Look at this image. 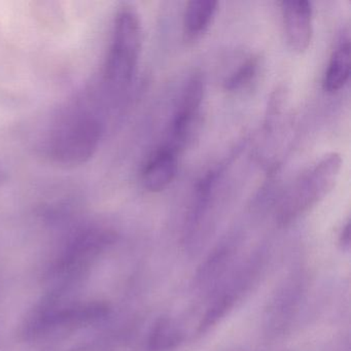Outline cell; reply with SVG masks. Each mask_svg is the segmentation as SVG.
<instances>
[{
    "label": "cell",
    "mask_w": 351,
    "mask_h": 351,
    "mask_svg": "<svg viewBox=\"0 0 351 351\" xmlns=\"http://www.w3.org/2000/svg\"><path fill=\"white\" fill-rule=\"evenodd\" d=\"M184 341V332L178 322L163 316L156 320L147 337L149 351H173Z\"/></svg>",
    "instance_id": "12"
},
{
    "label": "cell",
    "mask_w": 351,
    "mask_h": 351,
    "mask_svg": "<svg viewBox=\"0 0 351 351\" xmlns=\"http://www.w3.org/2000/svg\"><path fill=\"white\" fill-rule=\"evenodd\" d=\"M339 242L343 250H349L350 248V223L349 221H346L341 230L340 236H339Z\"/></svg>",
    "instance_id": "14"
},
{
    "label": "cell",
    "mask_w": 351,
    "mask_h": 351,
    "mask_svg": "<svg viewBox=\"0 0 351 351\" xmlns=\"http://www.w3.org/2000/svg\"><path fill=\"white\" fill-rule=\"evenodd\" d=\"M287 44L295 52L309 48L313 34V11L307 0H289L281 3Z\"/></svg>",
    "instance_id": "7"
},
{
    "label": "cell",
    "mask_w": 351,
    "mask_h": 351,
    "mask_svg": "<svg viewBox=\"0 0 351 351\" xmlns=\"http://www.w3.org/2000/svg\"><path fill=\"white\" fill-rule=\"evenodd\" d=\"M305 280L301 275L287 278L275 291L265 311L267 334L278 336L291 326L305 295Z\"/></svg>",
    "instance_id": "4"
},
{
    "label": "cell",
    "mask_w": 351,
    "mask_h": 351,
    "mask_svg": "<svg viewBox=\"0 0 351 351\" xmlns=\"http://www.w3.org/2000/svg\"><path fill=\"white\" fill-rule=\"evenodd\" d=\"M238 252V242L227 239L217 244L201 263L196 273L197 287L203 291L213 293L227 278Z\"/></svg>",
    "instance_id": "6"
},
{
    "label": "cell",
    "mask_w": 351,
    "mask_h": 351,
    "mask_svg": "<svg viewBox=\"0 0 351 351\" xmlns=\"http://www.w3.org/2000/svg\"><path fill=\"white\" fill-rule=\"evenodd\" d=\"M350 40L343 38L332 51L324 75L322 87L328 93L342 89L350 77Z\"/></svg>",
    "instance_id": "10"
},
{
    "label": "cell",
    "mask_w": 351,
    "mask_h": 351,
    "mask_svg": "<svg viewBox=\"0 0 351 351\" xmlns=\"http://www.w3.org/2000/svg\"><path fill=\"white\" fill-rule=\"evenodd\" d=\"M219 3L215 0H192L184 13V34L188 40H194L206 32L217 11Z\"/></svg>",
    "instance_id": "11"
},
{
    "label": "cell",
    "mask_w": 351,
    "mask_h": 351,
    "mask_svg": "<svg viewBox=\"0 0 351 351\" xmlns=\"http://www.w3.org/2000/svg\"><path fill=\"white\" fill-rule=\"evenodd\" d=\"M178 172V152L170 145L160 147L147 160L141 173L143 186L149 192L164 190Z\"/></svg>",
    "instance_id": "9"
},
{
    "label": "cell",
    "mask_w": 351,
    "mask_h": 351,
    "mask_svg": "<svg viewBox=\"0 0 351 351\" xmlns=\"http://www.w3.org/2000/svg\"><path fill=\"white\" fill-rule=\"evenodd\" d=\"M258 57H250L225 80L223 87L229 91L241 89L254 79L258 69Z\"/></svg>",
    "instance_id": "13"
},
{
    "label": "cell",
    "mask_w": 351,
    "mask_h": 351,
    "mask_svg": "<svg viewBox=\"0 0 351 351\" xmlns=\"http://www.w3.org/2000/svg\"><path fill=\"white\" fill-rule=\"evenodd\" d=\"M203 95L204 85L202 77L199 75H193L186 83L171 127V143L168 145L178 153V149L188 145L194 135L199 123Z\"/></svg>",
    "instance_id": "5"
},
{
    "label": "cell",
    "mask_w": 351,
    "mask_h": 351,
    "mask_svg": "<svg viewBox=\"0 0 351 351\" xmlns=\"http://www.w3.org/2000/svg\"><path fill=\"white\" fill-rule=\"evenodd\" d=\"M102 124L95 112L77 110L59 123L53 132L49 152L63 165L85 163L97 149Z\"/></svg>",
    "instance_id": "3"
},
{
    "label": "cell",
    "mask_w": 351,
    "mask_h": 351,
    "mask_svg": "<svg viewBox=\"0 0 351 351\" xmlns=\"http://www.w3.org/2000/svg\"><path fill=\"white\" fill-rule=\"evenodd\" d=\"M108 307L104 303L77 304L59 309L48 310L40 315L38 328H53L58 326H75L89 324L106 317Z\"/></svg>",
    "instance_id": "8"
},
{
    "label": "cell",
    "mask_w": 351,
    "mask_h": 351,
    "mask_svg": "<svg viewBox=\"0 0 351 351\" xmlns=\"http://www.w3.org/2000/svg\"><path fill=\"white\" fill-rule=\"evenodd\" d=\"M143 46V25L134 8L123 5L114 18L112 42L104 64V82L121 91L132 81Z\"/></svg>",
    "instance_id": "2"
},
{
    "label": "cell",
    "mask_w": 351,
    "mask_h": 351,
    "mask_svg": "<svg viewBox=\"0 0 351 351\" xmlns=\"http://www.w3.org/2000/svg\"><path fill=\"white\" fill-rule=\"evenodd\" d=\"M341 167V156L330 153L295 178L277 206L276 221L279 225L293 223L322 201L334 189Z\"/></svg>",
    "instance_id": "1"
}]
</instances>
